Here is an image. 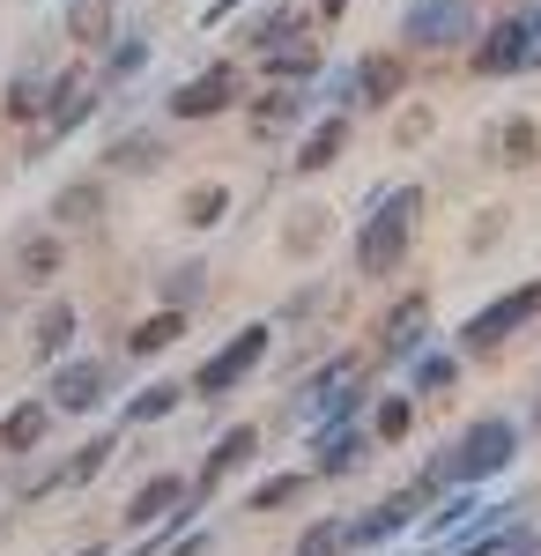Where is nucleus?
<instances>
[{"label": "nucleus", "instance_id": "nucleus-18", "mask_svg": "<svg viewBox=\"0 0 541 556\" xmlns=\"http://www.w3.org/2000/svg\"><path fill=\"white\" fill-rule=\"evenodd\" d=\"M149 60H156V38L149 30H112L104 38V52H97V83L104 89H119V83H134V75H149Z\"/></svg>", "mask_w": 541, "mask_h": 556}, {"label": "nucleus", "instance_id": "nucleus-14", "mask_svg": "<svg viewBox=\"0 0 541 556\" xmlns=\"http://www.w3.org/2000/svg\"><path fill=\"white\" fill-rule=\"evenodd\" d=\"M164 156H171L164 127H126V134L104 141V164H97V172H104V178H156V172H164Z\"/></svg>", "mask_w": 541, "mask_h": 556}, {"label": "nucleus", "instance_id": "nucleus-13", "mask_svg": "<svg viewBox=\"0 0 541 556\" xmlns=\"http://www.w3.org/2000/svg\"><path fill=\"white\" fill-rule=\"evenodd\" d=\"M349 134H356V112H312L304 127H297V156L290 172H334L341 164V149H349Z\"/></svg>", "mask_w": 541, "mask_h": 556}, {"label": "nucleus", "instance_id": "nucleus-38", "mask_svg": "<svg viewBox=\"0 0 541 556\" xmlns=\"http://www.w3.org/2000/svg\"><path fill=\"white\" fill-rule=\"evenodd\" d=\"M498 238H504V208H482V223L467 230V245H475V253H490Z\"/></svg>", "mask_w": 541, "mask_h": 556}, {"label": "nucleus", "instance_id": "nucleus-37", "mask_svg": "<svg viewBox=\"0 0 541 556\" xmlns=\"http://www.w3.org/2000/svg\"><path fill=\"white\" fill-rule=\"evenodd\" d=\"M297 556H349V542H341V519H319V527L297 542Z\"/></svg>", "mask_w": 541, "mask_h": 556}, {"label": "nucleus", "instance_id": "nucleus-33", "mask_svg": "<svg viewBox=\"0 0 541 556\" xmlns=\"http://www.w3.org/2000/svg\"><path fill=\"white\" fill-rule=\"evenodd\" d=\"M304 482H312V475H267V482L246 497V513H275V505H290V497H304Z\"/></svg>", "mask_w": 541, "mask_h": 556}, {"label": "nucleus", "instance_id": "nucleus-43", "mask_svg": "<svg viewBox=\"0 0 541 556\" xmlns=\"http://www.w3.org/2000/svg\"><path fill=\"white\" fill-rule=\"evenodd\" d=\"M534 67H541V45H534Z\"/></svg>", "mask_w": 541, "mask_h": 556}, {"label": "nucleus", "instance_id": "nucleus-28", "mask_svg": "<svg viewBox=\"0 0 541 556\" xmlns=\"http://www.w3.org/2000/svg\"><path fill=\"white\" fill-rule=\"evenodd\" d=\"M178 497H186V475H156V482H141V497L126 505V527H156Z\"/></svg>", "mask_w": 541, "mask_h": 556}, {"label": "nucleus", "instance_id": "nucleus-40", "mask_svg": "<svg viewBox=\"0 0 541 556\" xmlns=\"http://www.w3.org/2000/svg\"><path fill=\"white\" fill-rule=\"evenodd\" d=\"M423 134H430V112H401V127H393V141H401V149H408V141H423Z\"/></svg>", "mask_w": 541, "mask_h": 556}, {"label": "nucleus", "instance_id": "nucleus-22", "mask_svg": "<svg viewBox=\"0 0 541 556\" xmlns=\"http://www.w3.org/2000/svg\"><path fill=\"white\" fill-rule=\"evenodd\" d=\"M60 267H67V238H60V230H23V238H15V282L45 290Z\"/></svg>", "mask_w": 541, "mask_h": 556}, {"label": "nucleus", "instance_id": "nucleus-24", "mask_svg": "<svg viewBox=\"0 0 541 556\" xmlns=\"http://www.w3.org/2000/svg\"><path fill=\"white\" fill-rule=\"evenodd\" d=\"M252 453H260V430H252V424L223 430V438H215V453H209V468H201V482H193V490H201V497H215V482L238 468V460H252Z\"/></svg>", "mask_w": 541, "mask_h": 556}, {"label": "nucleus", "instance_id": "nucleus-21", "mask_svg": "<svg viewBox=\"0 0 541 556\" xmlns=\"http://www.w3.org/2000/svg\"><path fill=\"white\" fill-rule=\"evenodd\" d=\"M45 60H23L15 75H8V89H0V119L8 127H45Z\"/></svg>", "mask_w": 541, "mask_h": 556}, {"label": "nucleus", "instance_id": "nucleus-8", "mask_svg": "<svg viewBox=\"0 0 541 556\" xmlns=\"http://www.w3.org/2000/svg\"><path fill=\"white\" fill-rule=\"evenodd\" d=\"M312 112H319L312 83H260V89H246V127H252V141H282V134H297Z\"/></svg>", "mask_w": 541, "mask_h": 556}, {"label": "nucleus", "instance_id": "nucleus-32", "mask_svg": "<svg viewBox=\"0 0 541 556\" xmlns=\"http://www.w3.org/2000/svg\"><path fill=\"white\" fill-rule=\"evenodd\" d=\"M178 401H186V386H149V393H134V401H126V424H156V416H171V408H178Z\"/></svg>", "mask_w": 541, "mask_h": 556}, {"label": "nucleus", "instance_id": "nucleus-36", "mask_svg": "<svg viewBox=\"0 0 541 556\" xmlns=\"http://www.w3.org/2000/svg\"><path fill=\"white\" fill-rule=\"evenodd\" d=\"M408 424H416V401H408V393H386V401H378V438H401Z\"/></svg>", "mask_w": 541, "mask_h": 556}, {"label": "nucleus", "instance_id": "nucleus-44", "mask_svg": "<svg viewBox=\"0 0 541 556\" xmlns=\"http://www.w3.org/2000/svg\"><path fill=\"white\" fill-rule=\"evenodd\" d=\"M0 534H8V519H0Z\"/></svg>", "mask_w": 541, "mask_h": 556}, {"label": "nucleus", "instance_id": "nucleus-34", "mask_svg": "<svg viewBox=\"0 0 541 556\" xmlns=\"http://www.w3.org/2000/svg\"><path fill=\"white\" fill-rule=\"evenodd\" d=\"M453 379H460V356H445V349H423L416 356V393H445Z\"/></svg>", "mask_w": 541, "mask_h": 556}, {"label": "nucleus", "instance_id": "nucleus-2", "mask_svg": "<svg viewBox=\"0 0 541 556\" xmlns=\"http://www.w3.org/2000/svg\"><path fill=\"white\" fill-rule=\"evenodd\" d=\"M534 45H541V0H512L498 15H482V38L467 45V67H475L482 83L534 75Z\"/></svg>", "mask_w": 541, "mask_h": 556}, {"label": "nucleus", "instance_id": "nucleus-9", "mask_svg": "<svg viewBox=\"0 0 541 556\" xmlns=\"http://www.w3.org/2000/svg\"><path fill=\"white\" fill-rule=\"evenodd\" d=\"M267 349H275V327H246V334H230V342L215 349L209 364L193 371V386L186 393H201V401H223L238 379H252L260 364H267Z\"/></svg>", "mask_w": 541, "mask_h": 556}, {"label": "nucleus", "instance_id": "nucleus-29", "mask_svg": "<svg viewBox=\"0 0 541 556\" xmlns=\"http://www.w3.org/2000/svg\"><path fill=\"white\" fill-rule=\"evenodd\" d=\"M178 334H186V312H178V304H164L156 319H141V327L126 334V356H164Z\"/></svg>", "mask_w": 541, "mask_h": 556}, {"label": "nucleus", "instance_id": "nucleus-30", "mask_svg": "<svg viewBox=\"0 0 541 556\" xmlns=\"http://www.w3.org/2000/svg\"><path fill=\"white\" fill-rule=\"evenodd\" d=\"M45 430H52V401H23V408L0 424V438H8V453H38Z\"/></svg>", "mask_w": 541, "mask_h": 556}, {"label": "nucleus", "instance_id": "nucleus-25", "mask_svg": "<svg viewBox=\"0 0 541 556\" xmlns=\"http://www.w3.org/2000/svg\"><path fill=\"white\" fill-rule=\"evenodd\" d=\"M75 327H83V312H75L67 298H52V304L38 312V334H30V349H38L45 364H52V356H67V342H75Z\"/></svg>", "mask_w": 541, "mask_h": 556}, {"label": "nucleus", "instance_id": "nucleus-10", "mask_svg": "<svg viewBox=\"0 0 541 556\" xmlns=\"http://www.w3.org/2000/svg\"><path fill=\"white\" fill-rule=\"evenodd\" d=\"M349 83H356V112H386V104H401L408 83H416V52L378 45L364 60H349Z\"/></svg>", "mask_w": 541, "mask_h": 556}, {"label": "nucleus", "instance_id": "nucleus-20", "mask_svg": "<svg viewBox=\"0 0 541 556\" xmlns=\"http://www.w3.org/2000/svg\"><path fill=\"white\" fill-rule=\"evenodd\" d=\"M112 30H119V0H67L60 8V38L75 52H104Z\"/></svg>", "mask_w": 541, "mask_h": 556}, {"label": "nucleus", "instance_id": "nucleus-11", "mask_svg": "<svg viewBox=\"0 0 541 556\" xmlns=\"http://www.w3.org/2000/svg\"><path fill=\"white\" fill-rule=\"evenodd\" d=\"M430 497H438V482L423 475V482H408L401 497H386L378 513H356V519H341V542H349V549H378V542H393V534H401V527H408L416 513H430Z\"/></svg>", "mask_w": 541, "mask_h": 556}, {"label": "nucleus", "instance_id": "nucleus-15", "mask_svg": "<svg viewBox=\"0 0 541 556\" xmlns=\"http://www.w3.org/2000/svg\"><path fill=\"white\" fill-rule=\"evenodd\" d=\"M104 208H112V178L83 172V178H67V186L52 193V230H60V238H67V230H97Z\"/></svg>", "mask_w": 541, "mask_h": 556}, {"label": "nucleus", "instance_id": "nucleus-3", "mask_svg": "<svg viewBox=\"0 0 541 556\" xmlns=\"http://www.w3.org/2000/svg\"><path fill=\"white\" fill-rule=\"evenodd\" d=\"M482 38V0H408L401 8V52L445 60Z\"/></svg>", "mask_w": 541, "mask_h": 556}, {"label": "nucleus", "instance_id": "nucleus-42", "mask_svg": "<svg viewBox=\"0 0 541 556\" xmlns=\"http://www.w3.org/2000/svg\"><path fill=\"white\" fill-rule=\"evenodd\" d=\"M209 549V534H193V542H186V549H171V556H201Z\"/></svg>", "mask_w": 541, "mask_h": 556}, {"label": "nucleus", "instance_id": "nucleus-1", "mask_svg": "<svg viewBox=\"0 0 541 556\" xmlns=\"http://www.w3.org/2000/svg\"><path fill=\"white\" fill-rule=\"evenodd\" d=\"M364 208H372V215H364V230H356V275L378 282V275H393V267L408 260L430 193H423V186H372Z\"/></svg>", "mask_w": 541, "mask_h": 556}, {"label": "nucleus", "instance_id": "nucleus-31", "mask_svg": "<svg viewBox=\"0 0 541 556\" xmlns=\"http://www.w3.org/2000/svg\"><path fill=\"white\" fill-rule=\"evenodd\" d=\"M201 298H209V267H201V260H186V267H171V275H164V304L193 312Z\"/></svg>", "mask_w": 541, "mask_h": 556}, {"label": "nucleus", "instance_id": "nucleus-6", "mask_svg": "<svg viewBox=\"0 0 541 556\" xmlns=\"http://www.w3.org/2000/svg\"><path fill=\"white\" fill-rule=\"evenodd\" d=\"M104 104H112V89L97 83V67H52L45 75V127H52V141L83 134Z\"/></svg>", "mask_w": 541, "mask_h": 556}, {"label": "nucleus", "instance_id": "nucleus-17", "mask_svg": "<svg viewBox=\"0 0 541 556\" xmlns=\"http://www.w3.org/2000/svg\"><path fill=\"white\" fill-rule=\"evenodd\" d=\"M482 156H498L504 172H527V164H541V119H534V112H504L498 127L482 134Z\"/></svg>", "mask_w": 541, "mask_h": 556}, {"label": "nucleus", "instance_id": "nucleus-27", "mask_svg": "<svg viewBox=\"0 0 541 556\" xmlns=\"http://www.w3.org/2000/svg\"><path fill=\"white\" fill-rule=\"evenodd\" d=\"M356 460H372V430H319V475H349Z\"/></svg>", "mask_w": 541, "mask_h": 556}, {"label": "nucleus", "instance_id": "nucleus-19", "mask_svg": "<svg viewBox=\"0 0 541 556\" xmlns=\"http://www.w3.org/2000/svg\"><path fill=\"white\" fill-rule=\"evenodd\" d=\"M378 342H386V356H401V364H416L423 342H430V298L423 290H408V298L386 312V327H378Z\"/></svg>", "mask_w": 541, "mask_h": 556}, {"label": "nucleus", "instance_id": "nucleus-23", "mask_svg": "<svg viewBox=\"0 0 541 556\" xmlns=\"http://www.w3.org/2000/svg\"><path fill=\"white\" fill-rule=\"evenodd\" d=\"M104 379H112L104 356H75V364H60V379H52V408H97V401H104Z\"/></svg>", "mask_w": 541, "mask_h": 556}, {"label": "nucleus", "instance_id": "nucleus-5", "mask_svg": "<svg viewBox=\"0 0 541 556\" xmlns=\"http://www.w3.org/2000/svg\"><path fill=\"white\" fill-rule=\"evenodd\" d=\"M246 60H209L201 75H186V83L164 97V119H178V127H201V119H223L230 104H246Z\"/></svg>", "mask_w": 541, "mask_h": 556}, {"label": "nucleus", "instance_id": "nucleus-26", "mask_svg": "<svg viewBox=\"0 0 541 556\" xmlns=\"http://www.w3.org/2000/svg\"><path fill=\"white\" fill-rule=\"evenodd\" d=\"M230 201H238V193H230L223 178H201V186H186V201H178V215H186V230H215V223L230 215Z\"/></svg>", "mask_w": 541, "mask_h": 556}, {"label": "nucleus", "instance_id": "nucleus-4", "mask_svg": "<svg viewBox=\"0 0 541 556\" xmlns=\"http://www.w3.org/2000/svg\"><path fill=\"white\" fill-rule=\"evenodd\" d=\"M519 460V430L504 424V416H482V424H467L453 438V453L430 468V482L445 490V482H482V475H504Z\"/></svg>", "mask_w": 541, "mask_h": 556}, {"label": "nucleus", "instance_id": "nucleus-41", "mask_svg": "<svg viewBox=\"0 0 541 556\" xmlns=\"http://www.w3.org/2000/svg\"><path fill=\"white\" fill-rule=\"evenodd\" d=\"M341 15H349V0H312V23H319V30H334Z\"/></svg>", "mask_w": 541, "mask_h": 556}, {"label": "nucleus", "instance_id": "nucleus-39", "mask_svg": "<svg viewBox=\"0 0 541 556\" xmlns=\"http://www.w3.org/2000/svg\"><path fill=\"white\" fill-rule=\"evenodd\" d=\"M252 0H209V8H201V30H223V23H230V15H246Z\"/></svg>", "mask_w": 541, "mask_h": 556}, {"label": "nucleus", "instance_id": "nucleus-12", "mask_svg": "<svg viewBox=\"0 0 541 556\" xmlns=\"http://www.w3.org/2000/svg\"><path fill=\"white\" fill-rule=\"evenodd\" d=\"M238 23V52H267V45H282V38H297V30H319L312 23V0H252L246 15H230Z\"/></svg>", "mask_w": 541, "mask_h": 556}, {"label": "nucleus", "instance_id": "nucleus-16", "mask_svg": "<svg viewBox=\"0 0 541 556\" xmlns=\"http://www.w3.org/2000/svg\"><path fill=\"white\" fill-rule=\"evenodd\" d=\"M319 67H327V52H319L312 30H297V38L252 52V83H319Z\"/></svg>", "mask_w": 541, "mask_h": 556}, {"label": "nucleus", "instance_id": "nucleus-35", "mask_svg": "<svg viewBox=\"0 0 541 556\" xmlns=\"http://www.w3.org/2000/svg\"><path fill=\"white\" fill-rule=\"evenodd\" d=\"M327 245V208H297L290 223V253H319Z\"/></svg>", "mask_w": 541, "mask_h": 556}, {"label": "nucleus", "instance_id": "nucleus-7", "mask_svg": "<svg viewBox=\"0 0 541 556\" xmlns=\"http://www.w3.org/2000/svg\"><path fill=\"white\" fill-rule=\"evenodd\" d=\"M527 319H541V282H519V290H504L498 304H482V312H467L460 319V349L467 356H482V349H504Z\"/></svg>", "mask_w": 541, "mask_h": 556}]
</instances>
